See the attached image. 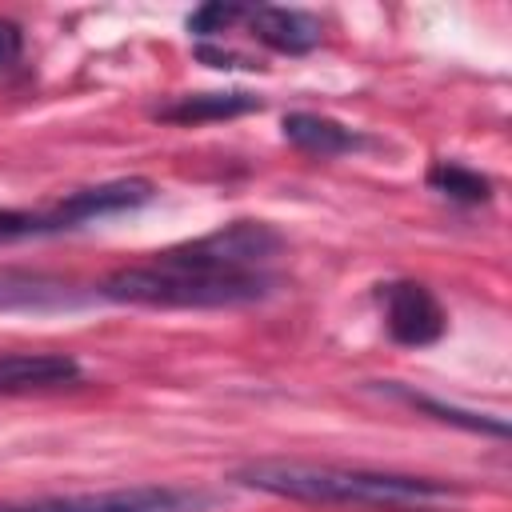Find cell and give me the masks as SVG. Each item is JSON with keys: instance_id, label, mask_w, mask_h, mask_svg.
Wrapping results in <instances>:
<instances>
[{"instance_id": "ba28073f", "label": "cell", "mask_w": 512, "mask_h": 512, "mask_svg": "<svg viewBox=\"0 0 512 512\" xmlns=\"http://www.w3.org/2000/svg\"><path fill=\"white\" fill-rule=\"evenodd\" d=\"M80 364L64 352H0V396L80 384Z\"/></svg>"}, {"instance_id": "3957f363", "label": "cell", "mask_w": 512, "mask_h": 512, "mask_svg": "<svg viewBox=\"0 0 512 512\" xmlns=\"http://www.w3.org/2000/svg\"><path fill=\"white\" fill-rule=\"evenodd\" d=\"M152 180L144 176H124V180H104L76 188L60 196L48 208H0V240H28V236H56L68 228H80L88 220H104L116 212H132L152 200Z\"/></svg>"}, {"instance_id": "6da1fadb", "label": "cell", "mask_w": 512, "mask_h": 512, "mask_svg": "<svg viewBox=\"0 0 512 512\" xmlns=\"http://www.w3.org/2000/svg\"><path fill=\"white\" fill-rule=\"evenodd\" d=\"M284 236L264 220H232L208 236L164 248L144 264L116 268L96 288L116 304L144 308H244L276 292L272 256Z\"/></svg>"}, {"instance_id": "30bf717a", "label": "cell", "mask_w": 512, "mask_h": 512, "mask_svg": "<svg viewBox=\"0 0 512 512\" xmlns=\"http://www.w3.org/2000/svg\"><path fill=\"white\" fill-rule=\"evenodd\" d=\"M244 112H260V96L252 92H196V96H176L156 108V120L168 124H204V120H232Z\"/></svg>"}, {"instance_id": "7a4b0ae2", "label": "cell", "mask_w": 512, "mask_h": 512, "mask_svg": "<svg viewBox=\"0 0 512 512\" xmlns=\"http://www.w3.org/2000/svg\"><path fill=\"white\" fill-rule=\"evenodd\" d=\"M244 488L284 496V500H308V504H376V508H400V504H432L456 496L452 484L408 476V472H380V468H348V464H316V460H248L232 476Z\"/></svg>"}, {"instance_id": "7c38bea8", "label": "cell", "mask_w": 512, "mask_h": 512, "mask_svg": "<svg viewBox=\"0 0 512 512\" xmlns=\"http://www.w3.org/2000/svg\"><path fill=\"white\" fill-rule=\"evenodd\" d=\"M428 184L436 192H444L448 200H460V204H480V200L492 196L488 176H480V172H472V168H464L456 160H436L428 168Z\"/></svg>"}, {"instance_id": "52a82bcc", "label": "cell", "mask_w": 512, "mask_h": 512, "mask_svg": "<svg viewBox=\"0 0 512 512\" xmlns=\"http://www.w3.org/2000/svg\"><path fill=\"white\" fill-rule=\"evenodd\" d=\"M240 24L252 32V40L268 44L272 52H284V56H304L320 44V20L312 12H300V8H272V4H256V8H244L240 12Z\"/></svg>"}, {"instance_id": "5b68a950", "label": "cell", "mask_w": 512, "mask_h": 512, "mask_svg": "<svg viewBox=\"0 0 512 512\" xmlns=\"http://www.w3.org/2000/svg\"><path fill=\"white\" fill-rule=\"evenodd\" d=\"M376 300H380V312H384V328L396 344L404 348H424V344H436L444 336V308L436 300V292L420 280H388L376 288Z\"/></svg>"}, {"instance_id": "8992f818", "label": "cell", "mask_w": 512, "mask_h": 512, "mask_svg": "<svg viewBox=\"0 0 512 512\" xmlns=\"http://www.w3.org/2000/svg\"><path fill=\"white\" fill-rule=\"evenodd\" d=\"M100 292L40 268H0V312H72Z\"/></svg>"}, {"instance_id": "9c48e42d", "label": "cell", "mask_w": 512, "mask_h": 512, "mask_svg": "<svg viewBox=\"0 0 512 512\" xmlns=\"http://www.w3.org/2000/svg\"><path fill=\"white\" fill-rule=\"evenodd\" d=\"M280 128H284V140H288V144H296L300 152L320 156V160L364 148V136H360V132L344 128V124L332 120V116H316V112H288V116L280 120Z\"/></svg>"}, {"instance_id": "5bb4252c", "label": "cell", "mask_w": 512, "mask_h": 512, "mask_svg": "<svg viewBox=\"0 0 512 512\" xmlns=\"http://www.w3.org/2000/svg\"><path fill=\"white\" fill-rule=\"evenodd\" d=\"M20 60V28L0 20V68H12Z\"/></svg>"}, {"instance_id": "8fae6325", "label": "cell", "mask_w": 512, "mask_h": 512, "mask_svg": "<svg viewBox=\"0 0 512 512\" xmlns=\"http://www.w3.org/2000/svg\"><path fill=\"white\" fill-rule=\"evenodd\" d=\"M384 392H392V396L404 400L408 408H420V412H428V416H436V420H444V424H460V428H468V432H484V436H496V440L508 436V424L496 420V416L464 412V408H456V404H444V400H436V396L412 392V388H404V384H384Z\"/></svg>"}, {"instance_id": "277c9868", "label": "cell", "mask_w": 512, "mask_h": 512, "mask_svg": "<svg viewBox=\"0 0 512 512\" xmlns=\"http://www.w3.org/2000/svg\"><path fill=\"white\" fill-rule=\"evenodd\" d=\"M204 508H212V496L200 488H184V484H132V488L0 504V512H204Z\"/></svg>"}, {"instance_id": "4fadbf2b", "label": "cell", "mask_w": 512, "mask_h": 512, "mask_svg": "<svg viewBox=\"0 0 512 512\" xmlns=\"http://www.w3.org/2000/svg\"><path fill=\"white\" fill-rule=\"evenodd\" d=\"M240 12H244V4H200V8L188 16V32H192L196 40L220 36V32H228L232 24H240Z\"/></svg>"}]
</instances>
